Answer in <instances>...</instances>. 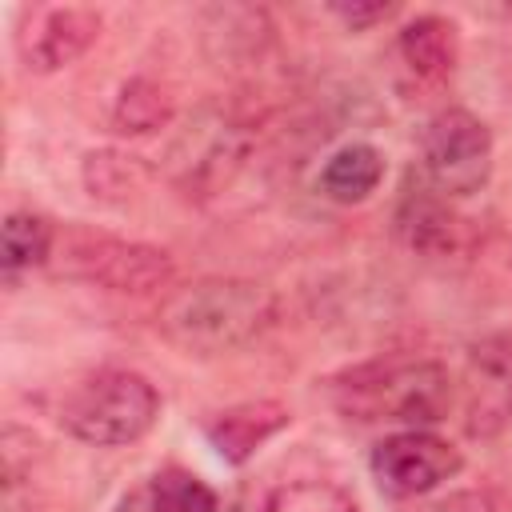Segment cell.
<instances>
[{
	"label": "cell",
	"mask_w": 512,
	"mask_h": 512,
	"mask_svg": "<svg viewBox=\"0 0 512 512\" xmlns=\"http://www.w3.org/2000/svg\"><path fill=\"white\" fill-rule=\"evenodd\" d=\"M120 512H220V500L200 476L184 468H164L144 488H136L120 504Z\"/></svg>",
	"instance_id": "14"
},
{
	"label": "cell",
	"mask_w": 512,
	"mask_h": 512,
	"mask_svg": "<svg viewBox=\"0 0 512 512\" xmlns=\"http://www.w3.org/2000/svg\"><path fill=\"white\" fill-rule=\"evenodd\" d=\"M508 16H512V12H508Z\"/></svg>",
	"instance_id": "21"
},
{
	"label": "cell",
	"mask_w": 512,
	"mask_h": 512,
	"mask_svg": "<svg viewBox=\"0 0 512 512\" xmlns=\"http://www.w3.org/2000/svg\"><path fill=\"white\" fill-rule=\"evenodd\" d=\"M380 180H384V156H380V148H372L364 140L336 148L320 168V192L336 204L368 200L380 188Z\"/></svg>",
	"instance_id": "13"
},
{
	"label": "cell",
	"mask_w": 512,
	"mask_h": 512,
	"mask_svg": "<svg viewBox=\"0 0 512 512\" xmlns=\"http://www.w3.org/2000/svg\"><path fill=\"white\" fill-rule=\"evenodd\" d=\"M328 396L344 420L360 424H400L432 428L444 420L452 400V380L436 360H372L344 368L328 380Z\"/></svg>",
	"instance_id": "2"
},
{
	"label": "cell",
	"mask_w": 512,
	"mask_h": 512,
	"mask_svg": "<svg viewBox=\"0 0 512 512\" xmlns=\"http://www.w3.org/2000/svg\"><path fill=\"white\" fill-rule=\"evenodd\" d=\"M460 452L432 436L428 428H404L384 436L372 448V476L380 484L384 496L396 500H412V496H428L432 488H440L444 480H452L460 472Z\"/></svg>",
	"instance_id": "6"
},
{
	"label": "cell",
	"mask_w": 512,
	"mask_h": 512,
	"mask_svg": "<svg viewBox=\"0 0 512 512\" xmlns=\"http://www.w3.org/2000/svg\"><path fill=\"white\" fill-rule=\"evenodd\" d=\"M512 424V336H484L464 364V432L492 440Z\"/></svg>",
	"instance_id": "9"
},
{
	"label": "cell",
	"mask_w": 512,
	"mask_h": 512,
	"mask_svg": "<svg viewBox=\"0 0 512 512\" xmlns=\"http://www.w3.org/2000/svg\"><path fill=\"white\" fill-rule=\"evenodd\" d=\"M60 272L88 280L96 288H108V292L148 296V292H160L172 284L176 264L164 248L76 228L60 244Z\"/></svg>",
	"instance_id": "4"
},
{
	"label": "cell",
	"mask_w": 512,
	"mask_h": 512,
	"mask_svg": "<svg viewBox=\"0 0 512 512\" xmlns=\"http://www.w3.org/2000/svg\"><path fill=\"white\" fill-rule=\"evenodd\" d=\"M416 512H496V508H492L488 492H448V496H440Z\"/></svg>",
	"instance_id": "20"
},
{
	"label": "cell",
	"mask_w": 512,
	"mask_h": 512,
	"mask_svg": "<svg viewBox=\"0 0 512 512\" xmlns=\"http://www.w3.org/2000/svg\"><path fill=\"white\" fill-rule=\"evenodd\" d=\"M396 12V4H384V0H372V4H332V16L344 24V28H352V32H364V28H372V24H380V20H388Z\"/></svg>",
	"instance_id": "19"
},
{
	"label": "cell",
	"mask_w": 512,
	"mask_h": 512,
	"mask_svg": "<svg viewBox=\"0 0 512 512\" xmlns=\"http://www.w3.org/2000/svg\"><path fill=\"white\" fill-rule=\"evenodd\" d=\"M160 416V396L156 388L128 368H104L88 380H80L64 404H60V424L96 448H124L148 436V428Z\"/></svg>",
	"instance_id": "3"
},
{
	"label": "cell",
	"mask_w": 512,
	"mask_h": 512,
	"mask_svg": "<svg viewBox=\"0 0 512 512\" xmlns=\"http://www.w3.org/2000/svg\"><path fill=\"white\" fill-rule=\"evenodd\" d=\"M100 36V12L84 4H40L24 8L16 52L28 72H60L76 64Z\"/></svg>",
	"instance_id": "8"
},
{
	"label": "cell",
	"mask_w": 512,
	"mask_h": 512,
	"mask_svg": "<svg viewBox=\"0 0 512 512\" xmlns=\"http://www.w3.org/2000/svg\"><path fill=\"white\" fill-rule=\"evenodd\" d=\"M292 420V412L276 400H248V404H236L228 412H220L212 424H208V440L212 448L228 460V464H244L264 440H272L284 424Z\"/></svg>",
	"instance_id": "11"
},
{
	"label": "cell",
	"mask_w": 512,
	"mask_h": 512,
	"mask_svg": "<svg viewBox=\"0 0 512 512\" xmlns=\"http://www.w3.org/2000/svg\"><path fill=\"white\" fill-rule=\"evenodd\" d=\"M84 184L100 200H128L144 184V164H140V156H124L112 148L88 152L84 156Z\"/></svg>",
	"instance_id": "17"
},
{
	"label": "cell",
	"mask_w": 512,
	"mask_h": 512,
	"mask_svg": "<svg viewBox=\"0 0 512 512\" xmlns=\"http://www.w3.org/2000/svg\"><path fill=\"white\" fill-rule=\"evenodd\" d=\"M264 512H360V504L332 480H292L268 492Z\"/></svg>",
	"instance_id": "18"
},
{
	"label": "cell",
	"mask_w": 512,
	"mask_h": 512,
	"mask_svg": "<svg viewBox=\"0 0 512 512\" xmlns=\"http://www.w3.org/2000/svg\"><path fill=\"white\" fill-rule=\"evenodd\" d=\"M52 224L44 216H32V212H12L0 228V264H4V276H20L36 264H44L52 256Z\"/></svg>",
	"instance_id": "16"
},
{
	"label": "cell",
	"mask_w": 512,
	"mask_h": 512,
	"mask_svg": "<svg viewBox=\"0 0 512 512\" xmlns=\"http://www.w3.org/2000/svg\"><path fill=\"white\" fill-rule=\"evenodd\" d=\"M396 236L408 252L424 256V260H448L460 256L468 244V224L464 216L452 212V204L432 192L428 184L404 188L400 204H396Z\"/></svg>",
	"instance_id": "10"
},
{
	"label": "cell",
	"mask_w": 512,
	"mask_h": 512,
	"mask_svg": "<svg viewBox=\"0 0 512 512\" xmlns=\"http://www.w3.org/2000/svg\"><path fill=\"white\" fill-rule=\"evenodd\" d=\"M176 116V100L164 84L156 80H128L120 92H116V104H112V128L120 136H148V132H160L168 128Z\"/></svg>",
	"instance_id": "15"
},
{
	"label": "cell",
	"mask_w": 512,
	"mask_h": 512,
	"mask_svg": "<svg viewBox=\"0 0 512 512\" xmlns=\"http://www.w3.org/2000/svg\"><path fill=\"white\" fill-rule=\"evenodd\" d=\"M396 52H400L404 68H408L416 80L440 84V80H448L452 68H456V52H460V44H456V24L444 20V16H436V12L412 16V20L400 28V36H396Z\"/></svg>",
	"instance_id": "12"
},
{
	"label": "cell",
	"mask_w": 512,
	"mask_h": 512,
	"mask_svg": "<svg viewBox=\"0 0 512 512\" xmlns=\"http://www.w3.org/2000/svg\"><path fill=\"white\" fill-rule=\"evenodd\" d=\"M276 320V296L244 276H204L160 300L156 328L188 356H220L260 340Z\"/></svg>",
	"instance_id": "1"
},
{
	"label": "cell",
	"mask_w": 512,
	"mask_h": 512,
	"mask_svg": "<svg viewBox=\"0 0 512 512\" xmlns=\"http://www.w3.org/2000/svg\"><path fill=\"white\" fill-rule=\"evenodd\" d=\"M424 184L444 200L480 192L492 176V132L468 108H444L428 120L420 140Z\"/></svg>",
	"instance_id": "5"
},
{
	"label": "cell",
	"mask_w": 512,
	"mask_h": 512,
	"mask_svg": "<svg viewBox=\"0 0 512 512\" xmlns=\"http://www.w3.org/2000/svg\"><path fill=\"white\" fill-rule=\"evenodd\" d=\"M248 156V132L224 112H200L172 144V176L192 192H220Z\"/></svg>",
	"instance_id": "7"
}]
</instances>
